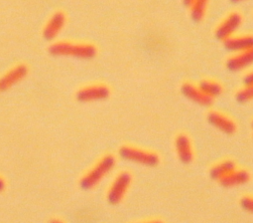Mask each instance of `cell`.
<instances>
[{
	"mask_svg": "<svg viewBox=\"0 0 253 223\" xmlns=\"http://www.w3.org/2000/svg\"><path fill=\"white\" fill-rule=\"evenodd\" d=\"M51 53L60 56H74L78 58L88 59L96 54V49L88 44H72V43H57L51 47Z\"/></svg>",
	"mask_w": 253,
	"mask_h": 223,
	"instance_id": "obj_1",
	"label": "cell"
},
{
	"mask_svg": "<svg viewBox=\"0 0 253 223\" xmlns=\"http://www.w3.org/2000/svg\"><path fill=\"white\" fill-rule=\"evenodd\" d=\"M115 166V159L112 156L103 158L89 173L82 180V186L84 189H89L95 186L107 173H109Z\"/></svg>",
	"mask_w": 253,
	"mask_h": 223,
	"instance_id": "obj_2",
	"label": "cell"
},
{
	"mask_svg": "<svg viewBox=\"0 0 253 223\" xmlns=\"http://www.w3.org/2000/svg\"><path fill=\"white\" fill-rule=\"evenodd\" d=\"M119 156L125 161L133 162L146 167H156L160 162V159L157 155L130 147L121 148L119 150Z\"/></svg>",
	"mask_w": 253,
	"mask_h": 223,
	"instance_id": "obj_3",
	"label": "cell"
},
{
	"mask_svg": "<svg viewBox=\"0 0 253 223\" xmlns=\"http://www.w3.org/2000/svg\"><path fill=\"white\" fill-rule=\"evenodd\" d=\"M131 174L128 172H122L118 175V177L114 180L112 186L110 187L107 195L109 203L117 204L123 199L126 191H127L131 183Z\"/></svg>",
	"mask_w": 253,
	"mask_h": 223,
	"instance_id": "obj_4",
	"label": "cell"
},
{
	"mask_svg": "<svg viewBox=\"0 0 253 223\" xmlns=\"http://www.w3.org/2000/svg\"><path fill=\"white\" fill-rule=\"evenodd\" d=\"M242 23V18L238 13H231L216 29L215 36L218 40L224 41L227 38L232 37L234 32L240 27Z\"/></svg>",
	"mask_w": 253,
	"mask_h": 223,
	"instance_id": "obj_5",
	"label": "cell"
},
{
	"mask_svg": "<svg viewBox=\"0 0 253 223\" xmlns=\"http://www.w3.org/2000/svg\"><path fill=\"white\" fill-rule=\"evenodd\" d=\"M251 65H253V48L244 52L237 53V55L231 57L226 62L227 69L232 72L243 70Z\"/></svg>",
	"mask_w": 253,
	"mask_h": 223,
	"instance_id": "obj_6",
	"label": "cell"
},
{
	"mask_svg": "<svg viewBox=\"0 0 253 223\" xmlns=\"http://www.w3.org/2000/svg\"><path fill=\"white\" fill-rule=\"evenodd\" d=\"M181 91L184 96L196 104L204 107H208L212 104L213 99L211 97L206 95L200 88H197L191 84H184L181 88Z\"/></svg>",
	"mask_w": 253,
	"mask_h": 223,
	"instance_id": "obj_7",
	"label": "cell"
},
{
	"mask_svg": "<svg viewBox=\"0 0 253 223\" xmlns=\"http://www.w3.org/2000/svg\"><path fill=\"white\" fill-rule=\"evenodd\" d=\"M224 42V47L227 51L240 53L253 48V36H241V37H230Z\"/></svg>",
	"mask_w": 253,
	"mask_h": 223,
	"instance_id": "obj_8",
	"label": "cell"
},
{
	"mask_svg": "<svg viewBox=\"0 0 253 223\" xmlns=\"http://www.w3.org/2000/svg\"><path fill=\"white\" fill-rule=\"evenodd\" d=\"M108 96H109V90L105 86L87 87L78 93V99L82 102L103 100Z\"/></svg>",
	"mask_w": 253,
	"mask_h": 223,
	"instance_id": "obj_9",
	"label": "cell"
},
{
	"mask_svg": "<svg viewBox=\"0 0 253 223\" xmlns=\"http://www.w3.org/2000/svg\"><path fill=\"white\" fill-rule=\"evenodd\" d=\"M175 146H176V152L180 161L186 165L190 164L194 158L190 140L185 135H180L176 139Z\"/></svg>",
	"mask_w": 253,
	"mask_h": 223,
	"instance_id": "obj_10",
	"label": "cell"
},
{
	"mask_svg": "<svg viewBox=\"0 0 253 223\" xmlns=\"http://www.w3.org/2000/svg\"><path fill=\"white\" fill-rule=\"evenodd\" d=\"M208 121L211 126H213L217 130H219L227 135L233 134L236 130L235 124L231 120H229L228 118H226L220 114H217V113L209 114Z\"/></svg>",
	"mask_w": 253,
	"mask_h": 223,
	"instance_id": "obj_11",
	"label": "cell"
},
{
	"mask_svg": "<svg viewBox=\"0 0 253 223\" xmlns=\"http://www.w3.org/2000/svg\"><path fill=\"white\" fill-rule=\"evenodd\" d=\"M250 175L247 171L245 170H233L227 175L223 176L220 178L218 181L221 185L226 186V187H231V186H237L241 184H245L249 181Z\"/></svg>",
	"mask_w": 253,
	"mask_h": 223,
	"instance_id": "obj_12",
	"label": "cell"
},
{
	"mask_svg": "<svg viewBox=\"0 0 253 223\" xmlns=\"http://www.w3.org/2000/svg\"><path fill=\"white\" fill-rule=\"evenodd\" d=\"M66 22L65 15L63 13H56L53 15V17L50 19L49 23L47 24L45 30H44V36L51 40L58 36V34L63 29Z\"/></svg>",
	"mask_w": 253,
	"mask_h": 223,
	"instance_id": "obj_13",
	"label": "cell"
},
{
	"mask_svg": "<svg viewBox=\"0 0 253 223\" xmlns=\"http://www.w3.org/2000/svg\"><path fill=\"white\" fill-rule=\"evenodd\" d=\"M27 74V69L25 66H17L16 68L12 69L10 72H8L0 81V89H7L20 81L22 78H24Z\"/></svg>",
	"mask_w": 253,
	"mask_h": 223,
	"instance_id": "obj_14",
	"label": "cell"
},
{
	"mask_svg": "<svg viewBox=\"0 0 253 223\" xmlns=\"http://www.w3.org/2000/svg\"><path fill=\"white\" fill-rule=\"evenodd\" d=\"M234 169H235V165L230 161H226V162H223V163L213 167L210 171V175L212 179L219 180L220 178L227 175Z\"/></svg>",
	"mask_w": 253,
	"mask_h": 223,
	"instance_id": "obj_15",
	"label": "cell"
},
{
	"mask_svg": "<svg viewBox=\"0 0 253 223\" xmlns=\"http://www.w3.org/2000/svg\"><path fill=\"white\" fill-rule=\"evenodd\" d=\"M209 0H193L191 4V16L194 21L200 22L206 12Z\"/></svg>",
	"mask_w": 253,
	"mask_h": 223,
	"instance_id": "obj_16",
	"label": "cell"
},
{
	"mask_svg": "<svg viewBox=\"0 0 253 223\" xmlns=\"http://www.w3.org/2000/svg\"><path fill=\"white\" fill-rule=\"evenodd\" d=\"M199 88L208 96L211 97L212 99L219 96L222 93V88L218 83L211 82V81H203L201 82Z\"/></svg>",
	"mask_w": 253,
	"mask_h": 223,
	"instance_id": "obj_17",
	"label": "cell"
},
{
	"mask_svg": "<svg viewBox=\"0 0 253 223\" xmlns=\"http://www.w3.org/2000/svg\"><path fill=\"white\" fill-rule=\"evenodd\" d=\"M253 99V84L246 86L245 89L241 90L236 95V100L239 103H246Z\"/></svg>",
	"mask_w": 253,
	"mask_h": 223,
	"instance_id": "obj_18",
	"label": "cell"
},
{
	"mask_svg": "<svg viewBox=\"0 0 253 223\" xmlns=\"http://www.w3.org/2000/svg\"><path fill=\"white\" fill-rule=\"evenodd\" d=\"M240 205L244 210H246L250 213H253V198L252 197H243L240 200Z\"/></svg>",
	"mask_w": 253,
	"mask_h": 223,
	"instance_id": "obj_19",
	"label": "cell"
},
{
	"mask_svg": "<svg viewBox=\"0 0 253 223\" xmlns=\"http://www.w3.org/2000/svg\"><path fill=\"white\" fill-rule=\"evenodd\" d=\"M243 83H244L245 86H249V85H252V84H253V72L249 73V74L244 78Z\"/></svg>",
	"mask_w": 253,
	"mask_h": 223,
	"instance_id": "obj_20",
	"label": "cell"
},
{
	"mask_svg": "<svg viewBox=\"0 0 253 223\" xmlns=\"http://www.w3.org/2000/svg\"><path fill=\"white\" fill-rule=\"evenodd\" d=\"M192 2H193V0H184V3H185V5H186V6H188V7H190V6H191Z\"/></svg>",
	"mask_w": 253,
	"mask_h": 223,
	"instance_id": "obj_21",
	"label": "cell"
},
{
	"mask_svg": "<svg viewBox=\"0 0 253 223\" xmlns=\"http://www.w3.org/2000/svg\"><path fill=\"white\" fill-rule=\"evenodd\" d=\"M3 188V181L0 179V190H1Z\"/></svg>",
	"mask_w": 253,
	"mask_h": 223,
	"instance_id": "obj_22",
	"label": "cell"
},
{
	"mask_svg": "<svg viewBox=\"0 0 253 223\" xmlns=\"http://www.w3.org/2000/svg\"><path fill=\"white\" fill-rule=\"evenodd\" d=\"M231 2H234V3H237V2H241V1H243V0H230Z\"/></svg>",
	"mask_w": 253,
	"mask_h": 223,
	"instance_id": "obj_23",
	"label": "cell"
},
{
	"mask_svg": "<svg viewBox=\"0 0 253 223\" xmlns=\"http://www.w3.org/2000/svg\"><path fill=\"white\" fill-rule=\"evenodd\" d=\"M252 127H253V124H252Z\"/></svg>",
	"mask_w": 253,
	"mask_h": 223,
	"instance_id": "obj_24",
	"label": "cell"
}]
</instances>
